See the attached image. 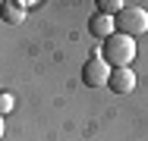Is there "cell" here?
Instances as JSON below:
<instances>
[{
	"instance_id": "cell-1",
	"label": "cell",
	"mask_w": 148,
	"mask_h": 141,
	"mask_svg": "<svg viewBox=\"0 0 148 141\" xmlns=\"http://www.w3.org/2000/svg\"><path fill=\"white\" fill-rule=\"evenodd\" d=\"M101 60L110 69H129V63L136 60V38H126V35L114 31L101 44Z\"/></svg>"
},
{
	"instance_id": "cell-2",
	"label": "cell",
	"mask_w": 148,
	"mask_h": 141,
	"mask_svg": "<svg viewBox=\"0 0 148 141\" xmlns=\"http://www.w3.org/2000/svg\"><path fill=\"white\" fill-rule=\"evenodd\" d=\"M114 25L126 38H139V35L148 31V9H142V6H123L120 16L114 19Z\"/></svg>"
},
{
	"instance_id": "cell-3",
	"label": "cell",
	"mask_w": 148,
	"mask_h": 141,
	"mask_svg": "<svg viewBox=\"0 0 148 141\" xmlns=\"http://www.w3.org/2000/svg\"><path fill=\"white\" fill-rule=\"evenodd\" d=\"M107 79H110V66L101 60V54H91L82 66V82L88 88H98V85H107Z\"/></svg>"
},
{
	"instance_id": "cell-4",
	"label": "cell",
	"mask_w": 148,
	"mask_h": 141,
	"mask_svg": "<svg viewBox=\"0 0 148 141\" xmlns=\"http://www.w3.org/2000/svg\"><path fill=\"white\" fill-rule=\"evenodd\" d=\"M107 88H110L114 94H129V91L136 88V72H132V69H110Z\"/></svg>"
},
{
	"instance_id": "cell-5",
	"label": "cell",
	"mask_w": 148,
	"mask_h": 141,
	"mask_svg": "<svg viewBox=\"0 0 148 141\" xmlns=\"http://www.w3.org/2000/svg\"><path fill=\"white\" fill-rule=\"evenodd\" d=\"M25 6H32V3H19V0H3L0 3V19L6 22V25H22V19H25Z\"/></svg>"
},
{
	"instance_id": "cell-6",
	"label": "cell",
	"mask_w": 148,
	"mask_h": 141,
	"mask_svg": "<svg viewBox=\"0 0 148 141\" xmlns=\"http://www.w3.org/2000/svg\"><path fill=\"white\" fill-rule=\"evenodd\" d=\"M88 31L95 35V38H101V41H107L114 31H117V25H114V16H104V13H95L88 19Z\"/></svg>"
},
{
	"instance_id": "cell-7",
	"label": "cell",
	"mask_w": 148,
	"mask_h": 141,
	"mask_svg": "<svg viewBox=\"0 0 148 141\" xmlns=\"http://www.w3.org/2000/svg\"><path fill=\"white\" fill-rule=\"evenodd\" d=\"M120 9H123L120 0H98V13H104V16H114V19H117Z\"/></svg>"
},
{
	"instance_id": "cell-8",
	"label": "cell",
	"mask_w": 148,
	"mask_h": 141,
	"mask_svg": "<svg viewBox=\"0 0 148 141\" xmlns=\"http://www.w3.org/2000/svg\"><path fill=\"white\" fill-rule=\"evenodd\" d=\"M16 110V97L10 94V91H0V116H6V113Z\"/></svg>"
},
{
	"instance_id": "cell-9",
	"label": "cell",
	"mask_w": 148,
	"mask_h": 141,
	"mask_svg": "<svg viewBox=\"0 0 148 141\" xmlns=\"http://www.w3.org/2000/svg\"><path fill=\"white\" fill-rule=\"evenodd\" d=\"M0 138H3V116H0Z\"/></svg>"
}]
</instances>
